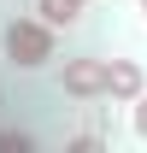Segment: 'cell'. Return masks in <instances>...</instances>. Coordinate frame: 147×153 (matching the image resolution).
Listing matches in <instances>:
<instances>
[{"label":"cell","mask_w":147,"mask_h":153,"mask_svg":"<svg viewBox=\"0 0 147 153\" xmlns=\"http://www.w3.org/2000/svg\"><path fill=\"white\" fill-rule=\"evenodd\" d=\"M0 53H6V65H18V71H41L59 53V30L41 24V18H12L0 30Z\"/></svg>","instance_id":"obj_1"},{"label":"cell","mask_w":147,"mask_h":153,"mask_svg":"<svg viewBox=\"0 0 147 153\" xmlns=\"http://www.w3.org/2000/svg\"><path fill=\"white\" fill-rule=\"evenodd\" d=\"M59 88L71 100H106V59H65Z\"/></svg>","instance_id":"obj_2"},{"label":"cell","mask_w":147,"mask_h":153,"mask_svg":"<svg viewBox=\"0 0 147 153\" xmlns=\"http://www.w3.org/2000/svg\"><path fill=\"white\" fill-rule=\"evenodd\" d=\"M147 88V71L135 65V59H106V100H118V106H129V100Z\"/></svg>","instance_id":"obj_3"},{"label":"cell","mask_w":147,"mask_h":153,"mask_svg":"<svg viewBox=\"0 0 147 153\" xmlns=\"http://www.w3.org/2000/svg\"><path fill=\"white\" fill-rule=\"evenodd\" d=\"M82 6H88V0H36V18L53 24V30H71V24L82 18Z\"/></svg>","instance_id":"obj_4"},{"label":"cell","mask_w":147,"mask_h":153,"mask_svg":"<svg viewBox=\"0 0 147 153\" xmlns=\"http://www.w3.org/2000/svg\"><path fill=\"white\" fill-rule=\"evenodd\" d=\"M129 130H135V141H147V88L129 100Z\"/></svg>","instance_id":"obj_5"},{"label":"cell","mask_w":147,"mask_h":153,"mask_svg":"<svg viewBox=\"0 0 147 153\" xmlns=\"http://www.w3.org/2000/svg\"><path fill=\"white\" fill-rule=\"evenodd\" d=\"M30 147H36V141L24 130H0V153H30Z\"/></svg>","instance_id":"obj_6"},{"label":"cell","mask_w":147,"mask_h":153,"mask_svg":"<svg viewBox=\"0 0 147 153\" xmlns=\"http://www.w3.org/2000/svg\"><path fill=\"white\" fill-rule=\"evenodd\" d=\"M135 6H141V18H147V0H135Z\"/></svg>","instance_id":"obj_7"}]
</instances>
